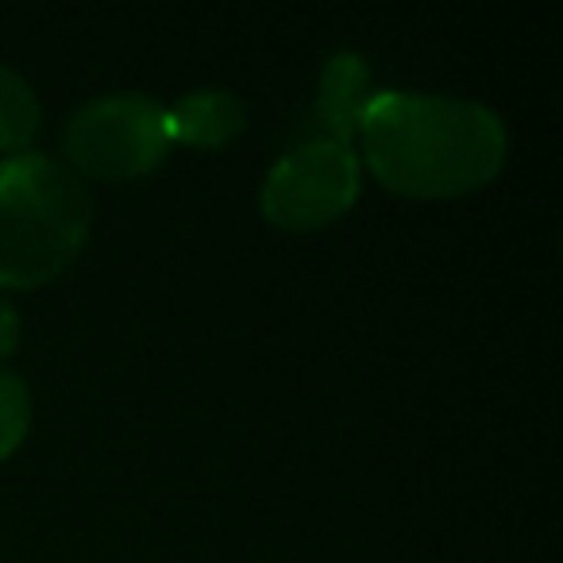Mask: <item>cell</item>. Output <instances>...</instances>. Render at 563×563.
Here are the masks:
<instances>
[{"label":"cell","mask_w":563,"mask_h":563,"mask_svg":"<svg viewBox=\"0 0 563 563\" xmlns=\"http://www.w3.org/2000/svg\"><path fill=\"white\" fill-rule=\"evenodd\" d=\"M89 224L93 197L63 158L24 151L0 163V286L32 290L63 274Z\"/></svg>","instance_id":"2"},{"label":"cell","mask_w":563,"mask_h":563,"mask_svg":"<svg viewBox=\"0 0 563 563\" xmlns=\"http://www.w3.org/2000/svg\"><path fill=\"white\" fill-rule=\"evenodd\" d=\"M20 347V317L9 301H0V360H9Z\"/></svg>","instance_id":"9"},{"label":"cell","mask_w":563,"mask_h":563,"mask_svg":"<svg viewBox=\"0 0 563 563\" xmlns=\"http://www.w3.org/2000/svg\"><path fill=\"white\" fill-rule=\"evenodd\" d=\"M247 124L240 97L224 93V89H197L186 93L178 104L166 109V135L170 143H186V147H228Z\"/></svg>","instance_id":"5"},{"label":"cell","mask_w":563,"mask_h":563,"mask_svg":"<svg viewBox=\"0 0 563 563\" xmlns=\"http://www.w3.org/2000/svg\"><path fill=\"white\" fill-rule=\"evenodd\" d=\"M360 197V155L332 140H309L263 181V217L286 232H313L344 217Z\"/></svg>","instance_id":"4"},{"label":"cell","mask_w":563,"mask_h":563,"mask_svg":"<svg viewBox=\"0 0 563 563\" xmlns=\"http://www.w3.org/2000/svg\"><path fill=\"white\" fill-rule=\"evenodd\" d=\"M40 132V101L32 86L20 74L0 66V151L4 155H24L27 143Z\"/></svg>","instance_id":"7"},{"label":"cell","mask_w":563,"mask_h":563,"mask_svg":"<svg viewBox=\"0 0 563 563\" xmlns=\"http://www.w3.org/2000/svg\"><path fill=\"white\" fill-rule=\"evenodd\" d=\"M363 158L390 194L440 201L483 189L506 163V128L486 104L383 89L360 120Z\"/></svg>","instance_id":"1"},{"label":"cell","mask_w":563,"mask_h":563,"mask_svg":"<svg viewBox=\"0 0 563 563\" xmlns=\"http://www.w3.org/2000/svg\"><path fill=\"white\" fill-rule=\"evenodd\" d=\"M371 101V70L360 55H336L324 66L321 93H317V117L324 124V140L352 147L360 135V120Z\"/></svg>","instance_id":"6"},{"label":"cell","mask_w":563,"mask_h":563,"mask_svg":"<svg viewBox=\"0 0 563 563\" xmlns=\"http://www.w3.org/2000/svg\"><path fill=\"white\" fill-rule=\"evenodd\" d=\"M32 424V398L27 386L12 371H0V460H9L27 437Z\"/></svg>","instance_id":"8"},{"label":"cell","mask_w":563,"mask_h":563,"mask_svg":"<svg viewBox=\"0 0 563 563\" xmlns=\"http://www.w3.org/2000/svg\"><path fill=\"white\" fill-rule=\"evenodd\" d=\"M166 109L147 97L120 93L89 101L63 132V163L97 181H132L163 166L170 155Z\"/></svg>","instance_id":"3"}]
</instances>
